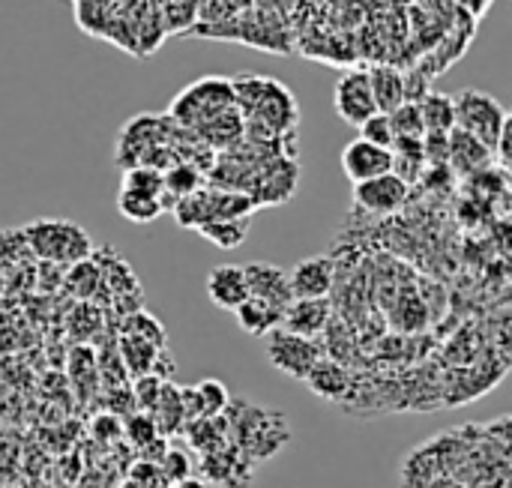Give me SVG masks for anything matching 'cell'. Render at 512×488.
Here are the masks:
<instances>
[{"instance_id":"obj_1","label":"cell","mask_w":512,"mask_h":488,"mask_svg":"<svg viewBox=\"0 0 512 488\" xmlns=\"http://www.w3.org/2000/svg\"><path fill=\"white\" fill-rule=\"evenodd\" d=\"M231 87H234V102L249 135L273 141L276 135H285L297 126L300 108L285 84L273 78L243 75V78H234Z\"/></svg>"},{"instance_id":"obj_2","label":"cell","mask_w":512,"mask_h":488,"mask_svg":"<svg viewBox=\"0 0 512 488\" xmlns=\"http://www.w3.org/2000/svg\"><path fill=\"white\" fill-rule=\"evenodd\" d=\"M24 246L33 258L54 267H72L93 255L90 234L69 219H36L21 228Z\"/></svg>"},{"instance_id":"obj_3","label":"cell","mask_w":512,"mask_h":488,"mask_svg":"<svg viewBox=\"0 0 512 488\" xmlns=\"http://www.w3.org/2000/svg\"><path fill=\"white\" fill-rule=\"evenodd\" d=\"M171 210H174V219L180 228L195 231L198 225L219 222V219H249L255 210V201L237 189L201 186L198 192L180 198Z\"/></svg>"},{"instance_id":"obj_4","label":"cell","mask_w":512,"mask_h":488,"mask_svg":"<svg viewBox=\"0 0 512 488\" xmlns=\"http://www.w3.org/2000/svg\"><path fill=\"white\" fill-rule=\"evenodd\" d=\"M231 108H237L231 81L228 78H201L174 99L168 117L177 120L180 126L198 132L201 126H207L210 120H216L219 114H225Z\"/></svg>"},{"instance_id":"obj_5","label":"cell","mask_w":512,"mask_h":488,"mask_svg":"<svg viewBox=\"0 0 512 488\" xmlns=\"http://www.w3.org/2000/svg\"><path fill=\"white\" fill-rule=\"evenodd\" d=\"M453 108H456V129L474 135L477 141H483L486 147L495 150L504 126L510 120V111L501 105V99L468 87L459 96H453Z\"/></svg>"},{"instance_id":"obj_6","label":"cell","mask_w":512,"mask_h":488,"mask_svg":"<svg viewBox=\"0 0 512 488\" xmlns=\"http://www.w3.org/2000/svg\"><path fill=\"white\" fill-rule=\"evenodd\" d=\"M264 348H267V360L273 363V369H279L288 378L306 381L312 375V369L324 360V348L315 339L297 336L285 327H273L264 336Z\"/></svg>"},{"instance_id":"obj_7","label":"cell","mask_w":512,"mask_h":488,"mask_svg":"<svg viewBox=\"0 0 512 488\" xmlns=\"http://www.w3.org/2000/svg\"><path fill=\"white\" fill-rule=\"evenodd\" d=\"M333 108L351 126H360L372 114H378V105H375V96H372V84H369V72L366 69H348L336 81Z\"/></svg>"},{"instance_id":"obj_8","label":"cell","mask_w":512,"mask_h":488,"mask_svg":"<svg viewBox=\"0 0 512 488\" xmlns=\"http://www.w3.org/2000/svg\"><path fill=\"white\" fill-rule=\"evenodd\" d=\"M354 201L360 210H366L372 216H393L408 201V183L390 171V174L354 183Z\"/></svg>"},{"instance_id":"obj_9","label":"cell","mask_w":512,"mask_h":488,"mask_svg":"<svg viewBox=\"0 0 512 488\" xmlns=\"http://www.w3.org/2000/svg\"><path fill=\"white\" fill-rule=\"evenodd\" d=\"M333 282H336V264L330 255L303 258L288 273V285H291L294 300H324V297H330Z\"/></svg>"},{"instance_id":"obj_10","label":"cell","mask_w":512,"mask_h":488,"mask_svg":"<svg viewBox=\"0 0 512 488\" xmlns=\"http://www.w3.org/2000/svg\"><path fill=\"white\" fill-rule=\"evenodd\" d=\"M342 171L351 183H363L381 174L393 171V153L387 147H378L372 141L354 138L342 150Z\"/></svg>"},{"instance_id":"obj_11","label":"cell","mask_w":512,"mask_h":488,"mask_svg":"<svg viewBox=\"0 0 512 488\" xmlns=\"http://www.w3.org/2000/svg\"><path fill=\"white\" fill-rule=\"evenodd\" d=\"M246 273V285H249V297L264 300L276 309L285 312V306L294 300L291 297V285H288V270L267 264V261H252L243 267Z\"/></svg>"},{"instance_id":"obj_12","label":"cell","mask_w":512,"mask_h":488,"mask_svg":"<svg viewBox=\"0 0 512 488\" xmlns=\"http://www.w3.org/2000/svg\"><path fill=\"white\" fill-rule=\"evenodd\" d=\"M447 165H453L459 174L477 177L480 171L495 165V150L486 147L483 141H477L474 135H468L462 129H453L447 135Z\"/></svg>"},{"instance_id":"obj_13","label":"cell","mask_w":512,"mask_h":488,"mask_svg":"<svg viewBox=\"0 0 512 488\" xmlns=\"http://www.w3.org/2000/svg\"><path fill=\"white\" fill-rule=\"evenodd\" d=\"M207 297L213 300V306L234 312L240 303L249 300V285H246V273L240 264H219L210 270L207 276Z\"/></svg>"},{"instance_id":"obj_14","label":"cell","mask_w":512,"mask_h":488,"mask_svg":"<svg viewBox=\"0 0 512 488\" xmlns=\"http://www.w3.org/2000/svg\"><path fill=\"white\" fill-rule=\"evenodd\" d=\"M327 324H330V300L324 297V300H291L282 312L279 327L315 339L327 330Z\"/></svg>"},{"instance_id":"obj_15","label":"cell","mask_w":512,"mask_h":488,"mask_svg":"<svg viewBox=\"0 0 512 488\" xmlns=\"http://www.w3.org/2000/svg\"><path fill=\"white\" fill-rule=\"evenodd\" d=\"M180 393H183L186 420H219V414L228 408V390L216 378H207V381L186 387Z\"/></svg>"},{"instance_id":"obj_16","label":"cell","mask_w":512,"mask_h":488,"mask_svg":"<svg viewBox=\"0 0 512 488\" xmlns=\"http://www.w3.org/2000/svg\"><path fill=\"white\" fill-rule=\"evenodd\" d=\"M117 210H120L123 219H129L135 225H147V222H156L168 210V201L162 195H153V192H141V189L120 186V192H117Z\"/></svg>"},{"instance_id":"obj_17","label":"cell","mask_w":512,"mask_h":488,"mask_svg":"<svg viewBox=\"0 0 512 488\" xmlns=\"http://www.w3.org/2000/svg\"><path fill=\"white\" fill-rule=\"evenodd\" d=\"M369 72V84H372V96L381 114L396 111L405 102V75L393 66H375L366 69Z\"/></svg>"},{"instance_id":"obj_18","label":"cell","mask_w":512,"mask_h":488,"mask_svg":"<svg viewBox=\"0 0 512 488\" xmlns=\"http://www.w3.org/2000/svg\"><path fill=\"white\" fill-rule=\"evenodd\" d=\"M234 315H237L240 330L249 333V336H267L273 327L282 324V309H276V306H270L264 300H255V297H249L246 303H240L234 309Z\"/></svg>"},{"instance_id":"obj_19","label":"cell","mask_w":512,"mask_h":488,"mask_svg":"<svg viewBox=\"0 0 512 488\" xmlns=\"http://www.w3.org/2000/svg\"><path fill=\"white\" fill-rule=\"evenodd\" d=\"M162 183H165V201H168V210H171L180 198H186V195H192V192H198L204 186V174L192 162H177V165L162 171Z\"/></svg>"},{"instance_id":"obj_20","label":"cell","mask_w":512,"mask_h":488,"mask_svg":"<svg viewBox=\"0 0 512 488\" xmlns=\"http://www.w3.org/2000/svg\"><path fill=\"white\" fill-rule=\"evenodd\" d=\"M420 117H423V129L426 132H453L456 129V108H453V96L444 93H426L420 102Z\"/></svg>"},{"instance_id":"obj_21","label":"cell","mask_w":512,"mask_h":488,"mask_svg":"<svg viewBox=\"0 0 512 488\" xmlns=\"http://www.w3.org/2000/svg\"><path fill=\"white\" fill-rule=\"evenodd\" d=\"M66 291L81 303H90L102 291V270L99 261H93V255L66 267Z\"/></svg>"},{"instance_id":"obj_22","label":"cell","mask_w":512,"mask_h":488,"mask_svg":"<svg viewBox=\"0 0 512 488\" xmlns=\"http://www.w3.org/2000/svg\"><path fill=\"white\" fill-rule=\"evenodd\" d=\"M153 420H156V429L165 432V435H171V432H177V429L183 426L186 408H183V393H180V387H174V384H168V381L162 384L159 402H156V408H153Z\"/></svg>"},{"instance_id":"obj_23","label":"cell","mask_w":512,"mask_h":488,"mask_svg":"<svg viewBox=\"0 0 512 488\" xmlns=\"http://www.w3.org/2000/svg\"><path fill=\"white\" fill-rule=\"evenodd\" d=\"M195 231L219 249H237L249 237V219H219V222L198 225Z\"/></svg>"},{"instance_id":"obj_24","label":"cell","mask_w":512,"mask_h":488,"mask_svg":"<svg viewBox=\"0 0 512 488\" xmlns=\"http://www.w3.org/2000/svg\"><path fill=\"white\" fill-rule=\"evenodd\" d=\"M306 384H309L318 396H324V399H339V396H345V390H348V375H345V369H342L339 363L321 360V363L312 369V375L306 378Z\"/></svg>"},{"instance_id":"obj_25","label":"cell","mask_w":512,"mask_h":488,"mask_svg":"<svg viewBox=\"0 0 512 488\" xmlns=\"http://www.w3.org/2000/svg\"><path fill=\"white\" fill-rule=\"evenodd\" d=\"M390 123H393L396 138H423L426 135L417 102H402L396 111H390Z\"/></svg>"},{"instance_id":"obj_26","label":"cell","mask_w":512,"mask_h":488,"mask_svg":"<svg viewBox=\"0 0 512 488\" xmlns=\"http://www.w3.org/2000/svg\"><path fill=\"white\" fill-rule=\"evenodd\" d=\"M360 129V138L363 141H372V144H378V147H393V141H396V132H393V123H390V114H372L366 123H360L357 126Z\"/></svg>"},{"instance_id":"obj_27","label":"cell","mask_w":512,"mask_h":488,"mask_svg":"<svg viewBox=\"0 0 512 488\" xmlns=\"http://www.w3.org/2000/svg\"><path fill=\"white\" fill-rule=\"evenodd\" d=\"M123 432H126V438H129L135 447H141V450H147L150 444H156V435H159V429H156V420H153L150 414H135V417H126V426H123Z\"/></svg>"},{"instance_id":"obj_28","label":"cell","mask_w":512,"mask_h":488,"mask_svg":"<svg viewBox=\"0 0 512 488\" xmlns=\"http://www.w3.org/2000/svg\"><path fill=\"white\" fill-rule=\"evenodd\" d=\"M162 378H156V375H138V381H135V396H132V402H135V408L141 411V414H153V408H156V402H159V393H162Z\"/></svg>"},{"instance_id":"obj_29","label":"cell","mask_w":512,"mask_h":488,"mask_svg":"<svg viewBox=\"0 0 512 488\" xmlns=\"http://www.w3.org/2000/svg\"><path fill=\"white\" fill-rule=\"evenodd\" d=\"M159 468H162L165 483H183V480H189V471H192L186 453L177 450V447H168L165 450V456L159 459Z\"/></svg>"},{"instance_id":"obj_30","label":"cell","mask_w":512,"mask_h":488,"mask_svg":"<svg viewBox=\"0 0 512 488\" xmlns=\"http://www.w3.org/2000/svg\"><path fill=\"white\" fill-rule=\"evenodd\" d=\"M132 483L138 488H165V477H162V468H159V465L141 462V465H135V471H132Z\"/></svg>"},{"instance_id":"obj_31","label":"cell","mask_w":512,"mask_h":488,"mask_svg":"<svg viewBox=\"0 0 512 488\" xmlns=\"http://www.w3.org/2000/svg\"><path fill=\"white\" fill-rule=\"evenodd\" d=\"M177 488H207L201 480H183V483H177Z\"/></svg>"}]
</instances>
